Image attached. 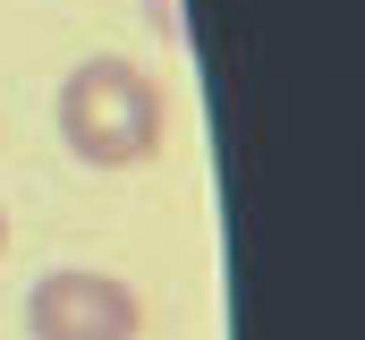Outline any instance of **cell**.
<instances>
[{"mask_svg": "<svg viewBox=\"0 0 365 340\" xmlns=\"http://www.w3.org/2000/svg\"><path fill=\"white\" fill-rule=\"evenodd\" d=\"M60 136L93 170H128L162 145V85L119 51H93L60 77Z\"/></svg>", "mask_w": 365, "mask_h": 340, "instance_id": "obj_1", "label": "cell"}, {"mask_svg": "<svg viewBox=\"0 0 365 340\" xmlns=\"http://www.w3.org/2000/svg\"><path fill=\"white\" fill-rule=\"evenodd\" d=\"M145 324V306H136V289L128 281H110V272H43L34 281V298H26V332L34 340H136Z\"/></svg>", "mask_w": 365, "mask_h": 340, "instance_id": "obj_2", "label": "cell"}, {"mask_svg": "<svg viewBox=\"0 0 365 340\" xmlns=\"http://www.w3.org/2000/svg\"><path fill=\"white\" fill-rule=\"evenodd\" d=\"M0 247H9V213H0Z\"/></svg>", "mask_w": 365, "mask_h": 340, "instance_id": "obj_3", "label": "cell"}]
</instances>
